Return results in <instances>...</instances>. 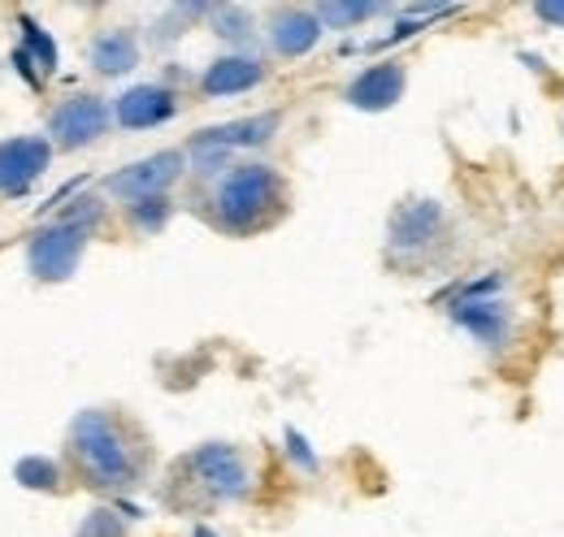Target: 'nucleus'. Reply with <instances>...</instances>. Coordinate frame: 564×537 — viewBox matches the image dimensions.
<instances>
[{
    "instance_id": "obj_1",
    "label": "nucleus",
    "mask_w": 564,
    "mask_h": 537,
    "mask_svg": "<svg viewBox=\"0 0 564 537\" xmlns=\"http://www.w3.org/2000/svg\"><path fill=\"white\" fill-rule=\"evenodd\" d=\"M70 451L78 460V469L91 476V485H105V490H127L135 481V472H140L122 425L100 407L74 416Z\"/></svg>"
},
{
    "instance_id": "obj_2",
    "label": "nucleus",
    "mask_w": 564,
    "mask_h": 537,
    "mask_svg": "<svg viewBox=\"0 0 564 537\" xmlns=\"http://www.w3.org/2000/svg\"><path fill=\"white\" fill-rule=\"evenodd\" d=\"M279 204H282L279 169L274 165H261V161H248V165H235L217 183V191H213V217H217V226H226L235 234H248V230L265 226Z\"/></svg>"
},
{
    "instance_id": "obj_3",
    "label": "nucleus",
    "mask_w": 564,
    "mask_h": 537,
    "mask_svg": "<svg viewBox=\"0 0 564 537\" xmlns=\"http://www.w3.org/2000/svg\"><path fill=\"white\" fill-rule=\"evenodd\" d=\"M87 248V221H53L26 243V265L40 282H66L83 261Z\"/></svg>"
},
{
    "instance_id": "obj_4",
    "label": "nucleus",
    "mask_w": 564,
    "mask_h": 537,
    "mask_svg": "<svg viewBox=\"0 0 564 537\" xmlns=\"http://www.w3.org/2000/svg\"><path fill=\"white\" fill-rule=\"evenodd\" d=\"M183 169H187V156H183L178 147H170V152H152V156L135 161V165L118 169V174L105 183V191L118 196V200H127V204L156 200V196H165V191L183 178Z\"/></svg>"
},
{
    "instance_id": "obj_5",
    "label": "nucleus",
    "mask_w": 564,
    "mask_h": 537,
    "mask_svg": "<svg viewBox=\"0 0 564 537\" xmlns=\"http://www.w3.org/2000/svg\"><path fill=\"white\" fill-rule=\"evenodd\" d=\"M109 122H113V109L100 100V96H70V100H62L57 109H53V118H48V134H53V143L57 147H91L96 139H105L109 134Z\"/></svg>"
},
{
    "instance_id": "obj_6",
    "label": "nucleus",
    "mask_w": 564,
    "mask_h": 537,
    "mask_svg": "<svg viewBox=\"0 0 564 537\" xmlns=\"http://www.w3.org/2000/svg\"><path fill=\"white\" fill-rule=\"evenodd\" d=\"M187 469L192 476L209 490L213 498H243L252 490V472L243 464V456L226 442H205L187 456Z\"/></svg>"
},
{
    "instance_id": "obj_7",
    "label": "nucleus",
    "mask_w": 564,
    "mask_h": 537,
    "mask_svg": "<svg viewBox=\"0 0 564 537\" xmlns=\"http://www.w3.org/2000/svg\"><path fill=\"white\" fill-rule=\"evenodd\" d=\"M48 165H53V139H44V134L0 139V196L26 191Z\"/></svg>"
},
{
    "instance_id": "obj_8",
    "label": "nucleus",
    "mask_w": 564,
    "mask_h": 537,
    "mask_svg": "<svg viewBox=\"0 0 564 537\" xmlns=\"http://www.w3.org/2000/svg\"><path fill=\"white\" fill-rule=\"evenodd\" d=\"M491 291H499V277H487L482 286L474 282V286L452 304V321H456L460 330H469L478 342H487V347H503V338H508V308H503L499 299H491Z\"/></svg>"
},
{
    "instance_id": "obj_9",
    "label": "nucleus",
    "mask_w": 564,
    "mask_h": 537,
    "mask_svg": "<svg viewBox=\"0 0 564 537\" xmlns=\"http://www.w3.org/2000/svg\"><path fill=\"white\" fill-rule=\"evenodd\" d=\"M178 113V96L161 83H140L131 91H122L113 100V122L127 127V131H152V127H165L170 118Z\"/></svg>"
},
{
    "instance_id": "obj_10",
    "label": "nucleus",
    "mask_w": 564,
    "mask_h": 537,
    "mask_svg": "<svg viewBox=\"0 0 564 537\" xmlns=\"http://www.w3.org/2000/svg\"><path fill=\"white\" fill-rule=\"evenodd\" d=\"M438 234H443V204L434 200L400 204L391 217V252H400V256H417Z\"/></svg>"
},
{
    "instance_id": "obj_11",
    "label": "nucleus",
    "mask_w": 564,
    "mask_h": 537,
    "mask_svg": "<svg viewBox=\"0 0 564 537\" xmlns=\"http://www.w3.org/2000/svg\"><path fill=\"white\" fill-rule=\"evenodd\" d=\"M404 83H409V74H404L400 62H378V66L360 69L352 78L348 105L360 109V113H382L404 96Z\"/></svg>"
},
{
    "instance_id": "obj_12",
    "label": "nucleus",
    "mask_w": 564,
    "mask_h": 537,
    "mask_svg": "<svg viewBox=\"0 0 564 537\" xmlns=\"http://www.w3.org/2000/svg\"><path fill=\"white\" fill-rule=\"evenodd\" d=\"M322 18H317V9H279L274 18H270V44H274V53L279 57H304V53H313L317 44H322Z\"/></svg>"
},
{
    "instance_id": "obj_13",
    "label": "nucleus",
    "mask_w": 564,
    "mask_h": 537,
    "mask_svg": "<svg viewBox=\"0 0 564 537\" xmlns=\"http://www.w3.org/2000/svg\"><path fill=\"white\" fill-rule=\"evenodd\" d=\"M265 83V62L257 57H243V53H230V57H217L205 74H200V91L213 100H226V96H243L252 87Z\"/></svg>"
},
{
    "instance_id": "obj_14",
    "label": "nucleus",
    "mask_w": 564,
    "mask_h": 537,
    "mask_svg": "<svg viewBox=\"0 0 564 537\" xmlns=\"http://www.w3.org/2000/svg\"><path fill=\"white\" fill-rule=\"evenodd\" d=\"M282 127V113H257V118H239V122H226V127H213V131L196 134V143L217 147V152H235V147H257L265 139H274V131Z\"/></svg>"
},
{
    "instance_id": "obj_15",
    "label": "nucleus",
    "mask_w": 564,
    "mask_h": 537,
    "mask_svg": "<svg viewBox=\"0 0 564 537\" xmlns=\"http://www.w3.org/2000/svg\"><path fill=\"white\" fill-rule=\"evenodd\" d=\"M135 66H140V40L131 31L113 26V31H100L91 40V69L96 74L118 78V74H131Z\"/></svg>"
},
{
    "instance_id": "obj_16",
    "label": "nucleus",
    "mask_w": 564,
    "mask_h": 537,
    "mask_svg": "<svg viewBox=\"0 0 564 537\" xmlns=\"http://www.w3.org/2000/svg\"><path fill=\"white\" fill-rule=\"evenodd\" d=\"M13 481L22 490H57L62 485V469L48 460V456H22L13 464Z\"/></svg>"
},
{
    "instance_id": "obj_17",
    "label": "nucleus",
    "mask_w": 564,
    "mask_h": 537,
    "mask_svg": "<svg viewBox=\"0 0 564 537\" xmlns=\"http://www.w3.org/2000/svg\"><path fill=\"white\" fill-rule=\"evenodd\" d=\"M22 40H26V57H35L44 74H53L57 69V44H53V35L40 26V22H31V18H22Z\"/></svg>"
},
{
    "instance_id": "obj_18",
    "label": "nucleus",
    "mask_w": 564,
    "mask_h": 537,
    "mask_svg": "<svg viewBox=\"0 0 564 537\" xmlns=\"http://www.w3.org/2000/svg\"><path fill=\"white\" fill-rule=\"evenodd\" d=\"M378 13V4H317V18H322V26H356V22H365V18H373Z\"/></svg>"
},
{
    "instance_id": "obj_19",
    "label": "nucleus",
    "mask_w": 564,
    "mask_h": 537,
    "mask_svg": "<svg viewBox=\"0 0 564 537\" xmlns=\"http://www.w3.org/2000/svg\"><path fill=\"white\" fill-rule=\"evenodd\" d=\"M78 537H127V520L113 507H96L91 516H83Z\"/></svg>"
},
{
    "instance_id": "obj_20",
    "label": "nucleus",
    "mask_w": 564,
    "mask_h": 537,
    "mask_svg": "<svg viewBox=\"0 0 564 537\" xmlns=\"http://www.w3.org/2000/svg\"><path fill=\"white\" fill-rule=\"evenodd\" d=\"M131 217H135V226H140V230H161V226L170 221V200H165V196H156V200L131 204Z\"/></svg>"
},
{
    "instance_id": "obj_21",
    "label": "nucleus",
    "mask_w": 564,
    "mask_h": 537,
    "mask_svg": "<svg viewBox=\"0 0 564 537\" xmlns=\"http://www.w3.org/2000/svg\"><path fill=\"white\" fill-rule=\"evenodd\" d=\"M217 35L221 40H248V9H217Z\"/></svg>"
},
{
    "instance_id": "obj_22",
    "label": "nucleus",
    "mask_w": 564,
    "mask_h": 537,
    "mask_svg": "<svg viewBox=\"0 0 564 537\" xmlns=\"http://www.w3.org/2000/svg\"><path fill=\"white\" fill-rule=\"evenodd\" d=\"M286 447H291V456H295V460H300V464H304L308 472L317 469V456L308 451V442H304V438H300L295 429H286Z\"/></svg>"
},
{
    "instance_id": "obj_23",
    "label": "nucleus",
    "mask_w": 564,
    "mask_h": 537,
    "mask_svg": "<svg viewBox=\"0 0 564 537\" xmlns=\"http://www.w3.org/2000/svg\"><path fill=\"white\" fill-rule=\"evenodd\" d=\"M534 13H539L547 26H564V4H561V0H547V4H539Z\"/></svg>"
},
{
    "instance_id": "obj_24",
    "label": "nucleus",
    "mask_w": 564,
    "mask_h": 537,
    "mask_svg": "<svg viewBox=\"0 0 564 537\" xmlns=\"http://www.w3.org/2000/svg\"><path fill=\"white\" fill-rule=\"evenodd\" d=\"M192 537H217V534H213V529H205V525H200V529H196V534H192Z\"/></svg>"
}]
</instances>
